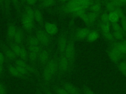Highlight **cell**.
<instances>
[{
    "label": "cell",
    "instance_id": "cell-9",
    "mask_svg": "<svg viewBox=\"0 0 126 94\" xmlns=\"http://www.w3.org/2000/svg\"><path fill=\"white\" fill-rule=\"evenodd\" d=\"M52 50L43 47L40 51L38 55V67L39 69L42 70L47 63L49 62L52 53Z\"/></svg>",
    "mask_w": 126,
    "mask_h": 94
},
{
    "label": "cell",
    "instance_id": "cell-25",
    "mask_svg": "<svg viewBox=\"0 0 126 94\" xmlns=\"http://www.w3.org/2000/svg\"><path fill=\"white\" fill-rule=\"evenodd\" d=\"M18 58H20L21 59H22L25 61L29 62L28 50L26 47L24 45L22 46L21 51H20V54H19Z\"/></svg>",
    "mask_w": 126,
    "mask_h": 94
},
{
    "label": "cell",
    "instance_id": "cell-48",
    "mask_svg": "<svg viewBox=\"0 0 126 94\" xmlns=\"http://www.w3.org/2000/svg\"><path fill=\"white\" fill-rule=\"evenodd\" d=\"M120 0L122 2V3L123 4H126V0Z\"/></svg>",
    "mask_w": 126,
    "mask_h": 94
},
{
    "label": "cell",
    "instance_id": "cell-20",
    "mask_svg": "<svg viewBox=\"0 0 126 94\" xmlns=\"http://www.w3.org/2000/svg\"><path fill=\"white\" fill-rule=\"evenodd\" d=\"M6 44L16 54L17 57H18L21 51L22 46L19 45L13 41H6Z\"/></svg>",
    "mask_w": 126,
    "mask_h": 94
},
{
    "label": "cell",
    "instance_id": "cell-6",
    "mask_svg": "<svg viewBox=\"0 0 126 94\" xmlns=\"http://www.w3.org/2000/svg\"><path fill=\"white\" fill-rule=\"evenodd\" d=\"M58 56V70L57 76L63 77L72 72L74 68L65 56L64 54Z\"/></svg>",
    "mask_w": 126,
    "mask_h": 94
},
{
    "label": "cell",
    "instance_id": "cell-16",
    "mask_svg": "<svg viewBox=\"0 0 126 94\" xmlns=\"http://www.w3.org/2000/svg\"><path fill=\"white\" fill-rule=\"evenodd\" d=\"M7 70L9 74L14 77L22 79H24L23 76L21 74L18 70H17L16 66L13 64L11 63H6Z\"/></svg>",
    "mask_w": 126,
    "mask_h": 94
},
{
    "label": "cell",
    "instance_id": "cell-18",
    "mask_svg": "<svg viewBox=\"0 0 126 94\" xmlns=\"http://www.w3.org/2000/svg\"><path fill=\"white\" fill-rule=\"evenodd\" d=\"M43 27L46 31L52 36L56 35L58 32V27L56 24L53 23L47 22L44 24Z\"/></svg>",
    "mask_w": 126,
    "mask_h": 94
},
{
    "label": "cell",
    "instance_id": "cell-12",
    "mask_svg": "<svg viewBox=\"0 0 126 94\" xmlns=\"http://www.w3.org/2000/svg\"><path fill=\"white\" fill-rule=\"evenodd\" d=\"M61 86L69 94H82V91L75 85L67 81H63Z\"/></svg>",
    "mask_w": 126,
    "mask_h": 94
},
{
    "label": "cell",
    "instance_id": "cell-29",
    "mask_svg": "<svg viewBox=\"0 0 126 94\" xmlns=\"http://www.w3.org/2000/svg\"><path fill=\"white\" fill-rule=\"evenodd\" d=\"M116 65L119 71L124 76H125V77H126V61H120Z\"/></svg>",
    "mask_w": 126,
    "mask_h": 94
},
{
    "label": "cell",
    "instance_id": "cell-41",
    "mask_svg": "<svg viewBox=\"0 0 126 94\" xmlns=\"http://www.w3.org/2000/svg\"><path fill=\"white\" fill-rule=\"evenodd\" d=\"M11 2L12 3L13 6L18 11H20V2L19 0H11Z\"/></svg>",
    "mask_w": 126,
    "mask_h": 94
},
{
    "label": "cell",
    "instance_id": "cell-13",
    "mask_svg": "<svg viewBox=\"0 0 126 94\" xmlns=\"http://www.w3.org/2000/svg\"><path fill=\"white\" fill-rule=\"evenodd\" d=\"M25 31L24 30L23 28L18 26L16 33L12 41L19 45H24V43L25 42L26 37Z\"/></svg>",
    "mask_w": 126,
    "mask_h": 94
},
{
    "label": "cell",
    "instance_id": "cell-15",
    "mask_svg": "<svg viewBox=\"0 0 126 94\" xmlns=\"http://www.w3.org/2000/svg\"><path fill=\"white\" fill-rule=\"evenodd\" d=\"M110 46L118 50L124 57L126 56V42L123 41L116 42L111 43Z\"/></svg>",
    "mask_w": 126,
    "mask_h": 94
},
{
    "label": "cell",
    "instance_id": "cell-4",
    "mask_svg": "<svg viewBox=\"0 0 126 94\" xmlns=\"http://www.w3.org/2000/svg\"><path fill=\"white\" fill-rule=\"evenodd\" d=\"M69 30L63 29L59 33L56 39V54L58 55L64 54L69 39Z\"/></svg>",
    "mask_w": 126,
    "mask_h": 94
},
{
    "label": "cell",
    "instance_id": "cell-17",
    "mask_svg": "<svg viewBox=\"0 0 126 94\" xmlns=\"http://www.w3.org/2000/svg\"><path fill=\"white\" fill-rule=\"evenodd\" d=\"M25 42L27 46H34L41 45L38 40L34 34H28L25 37Z\"/></svg>",
    "mask_w": 126,
    "mask_h": 94
},
{
    "label": "cell",
    "instance_id": "cell-23",
    "mask_svg": "<svg viewBox=\"0 0 126 94\" xmlns=\"http://www.w3.org/2000/svg\"><path fill=\"white\" fill-rule=\"evenodd\" d=\"M99 37V33L98 31L96 30H91L90 33H89L86 41L92 43L98 39Z\"/></svg>",
    "mask_w": 126,
    "mask_h": 94
},
{
    "label": "cell",
    "instance_id": "cell-40",
    "mask_svg": "<svg viewBox=\"0 0 126 94\" xmlns=\"http://www.w3.org/2000/svg\"><path fill=\"white\" fill-rule=\"evenodd\" d=\"M38 0H23V1L29 6H33L36 4Z\"/></svg>",
    "mask_w": 126,
    "mask_h": 94
},
{
    "label": "cell",
    "instance_id": "cell-24",
    "mask_svg": "<svg viewBox=\"0 0 126 94\" xmlns=\"http://www.w3.org/2000/svg\"><path fill=\"white\" fill-rule=\"evenodd\" d=\"M27 69L31 75H34L36 77H39L40 76V72L38 67H35L29 63Z\"/></svg>",
    "mask_w": 126,
    "mask_h": 94
},
{
    "label": "cell",
    "instance_id": "cell-7",
    "mask_svg": "<svg viewBox=\"0 0 126 94\" xmlns=\"http://www.w3.org/2000/svg\"><path fill=\"white\" fill-rule=\"evenodd\" d=\"M67 28L71 31L73 38L75 41L86 40L89 33L92 30L89 27L75 29L74 27L73 24H69Z\"/></svg>",
    "mask_w": 126,
    "mask_h": 94
},
{
    "label": "cell",
    "instance_id": "cell-30",
    "mask_svg": "<svg viewBox=\"0 0 126 94\" xmlns=\"http://www.w3.org/2000/svg\"><path fill=\"white\" fill-rule=\"evenodd\" d=\"M101 34L104 38L109 43L111 44L115 42V40L114 39L112 32L109 31L106 32H101Z\"/></svg>",
    "mask_w": 126,
    "mask_h": 94
},
{
    "label": "cell",
    "instance_id": "cell-32",
    "mask_svg": "<svg viewBox=\"0 0 126 94\" xmlns=\"http://www.w3.org/2000/svg\"><path fill=\"white\" fill-rule=\"evenodd\" d=\"M52 90L56 94H69L61 86H54L53 87Z\"/></svg>",
    "mask_w": 126,
    "mask_h": 94
},
{
    "label": "cell",
    "instance_id": "cell-50",
    "mask_svg": "<svg viewBox=\"0 0 126 94\" xmlns=\"http://www.w3.org/2000/svg\"><path fill=\"white\" fill-rule=\"evenodd\" d=\"M124 41H125L126 42V39H125V40H124Z\"/></svg>",
    "mask_w": 126,
    "mask_h": 94
},
{
    "label": "cell",
    "instance_id": "cell-44",
    "mask_svg": "<svg viewBox=\"0 0 126 94\" xmlns=\"http://www.w3.org/2000/svg\"><path fill=\"white\" fill-rule=\"evenodd\" d=\"M4 63H6V60L2 51L0 50V64L3 65Z\"/></svg>",
    "mask_w": 126,
    "mask_h": 94
},
{
    "label": "cell",
    "instance_id": "cell-51",
    "mask_svg": "<svg viewBox=\"0 0 126 94\" xmlns=\"http://www.w3.org/2000/svg\"></svg>",
    "mask_w": 126,
    "mask_h": 94
},
{
    "label": "cell",
    "instance_id": "cell-46",
    "mask_svg": "<svg viewBox=\"0 0 126 94\" xmlns=\"http://www.w3.org/2000/svg\"><path fill=\"white\" fill-rule=\"evenodd\" d=\"M58 0L60 2H67L68 1H69V0Z\"/></svg>",
    "mask_w": 126,
    "mask_h": 94
},
{
    "label": "cell",
    "instance_id": "cell-36",
    "mask_svg": "<svg viewBox=\"0 0 126 94\" xmlns=\"http://www.w3.org/2000/svg\"><path fill=\"white\" fill-rule=\"evenodd\" d=\"M99 20L100 22L101 23H110L109 19V16L108 13L107 12H102L99 17Z\"/></svg>",
    "mask_w": 126,
    "mask_h": 94
},
{
    "label": "cell",
    "instance_id": "cell-26",
    "mask_svg": "<svg viewBox=\"0 0 126 94\" xmlns=\"http://www.w3.org/2000/svg\"><path fill=\"white\" fill-rule=\"evenodd\" d=\"M90 11L99 14L101 11V4L98 1L93 2L89 8Z\"/></svg>",
    "mask_w": 126,
    "mask_h": 94
},
{
    "label": "cell",
    "instance_id": "cell-42",
    "mask_svg": "<svg viewBox=\"0 0 126 94\" xmlns=\"http://www.w3.org/2000/svg\"><path fill=\"white\" fill-rule=\"evenodd\" d=\"M0 94H7V91L4 84L0 82Z\"/></svg>",
    "mask_w": 126,
    "mask_h": 94
},
{
    "label": "cell",
    "instance_id": "cell-21",
    "mask_svg": "<svg viewBox=\"0 0 126 94\" xmlns=\"http://www.w3.org/2000/svg\"><path fill=\"white\" fill-rule=\"evenodd\" d=\"M28 53H29V63L30 64L35 67H38L37 63H38V58L39 55L29 50H28Z\"/></svg>",
    "mask_w": 126,
    "mask_h": 94
},
{
    "label": "cell",
    "instance_id": "cell-33",
    "mask_svg": "<svg viewBox=\"0 0 126 94\" xmlns=\"http://www.w3.org/2000/svg\"><path fill=\"white\" fill-rule=\"evenodd\" d=\"M40 5L45 8L53 6L56 3V0H40Z\"/></svg>",
    "mask_w": 126,
    "mask_h": 94
},
{
    "label": "cell",
    "instance_id": "cell-27",
    "mask_svg": "<svg viewBox=\"0 0 126 94\" xmlns=\"http://www.w3.org/2000/svg\"><path fill=\"white\" fill-rule=\"evenodd\" d=\"M87 15H88V20L89 22L90 27H91L93 24H94V23L96 21L98 18V14L90 11V12L87 13Z\"/></svg>",
    "mask_w": 126,
    "mask_h": 94
},
{
    "label": "cell",
    "instance_id": "cell-14",
    "mask_svg": "<svg viewBox=\"0 0 126 94\" xmlns=\"http://www.w3.org/2000/svg\"><path fill=\"white\" fill-rule=\"evenodd\" d=\"M18 26L14 23L9 24L6 32V41H12L16 33Z\"/></svg>",
    "mask_w": 126,
    "mask_h": 94
},
{
    "label": "cell",
    "instance_id": "cell-47",
    "mask_svg": "<svg viewBox=\"0 0 126 94\" xmlns=\"http://www.w3.org/2000/svg\"><path fill=\"white\" fill-rule=\"evenodd\" d=\"M36 94H43V93L41 91H40L39 90H38Z\"/></svg>",
    "mask_w": 126,
    "mask_h": 94
},
{
    "label": "cell",
    "instance_id": "cell-2",
    "mask_svg": "<svg viewBox=\"0 0 126 94\" xmlns=\"http://www.w3.org/2000/svg\"><path fill=\"white\" fill-rule=\"evenodd\" d=\"M58 70V56L56 53H53L51 58L42 69V78L43 84L47 85L54 80L57 76Z\"/></svg>",
    "mask_w": 126,
    "mask_h": 94
},
{
    "label": "cell",
    "instance_id": "cell-43",
    "mask_svg": "<svg viewBox=\"0 0 126 94\" xmlns=\"http://www.w3.org/2000/svg\"><path fill=\"white\" fill-rule=\"evenodd\" d=\"M83 90V92L84 94H95L91 89H90L89 88L85 87L83 88L82 89Z\"/></svg>",
    "mask_w": 126,
    "mask_h": 94
},
{
    "label": "cell",
    "instance_id": "cell-22",
    "mask_svg": "<svg viewBox=\"0 0 126 94\" xmlns=\"http://www.w3.org/2000/svg\"><path fill=\"white\" fill-rule=\"evenodd\" d=\"M112 33L114 36L115 41L120 42L123 41L126 38V36L123 32L122 29L118 30L112 31Z\"/></svg>",
    "mask_w": 126,
    "mask_h": 94
},
{
    "label": "cell",
    "instance_id": "cell-37",
    "mask_svg": "<svg viewBox=\"0 0 126 94\" xmlns=\"http://www.w3.org/2000/svg\"><path fill=\"white\" fill-rule=\"evenodd\" d=\"M120 19V22H121L120 25H121V28L126 36V17L125 16Z\"/></svg>",
    "mask_w": 126,
    "mask_h": 94
},
{
    "label": "cell",
    "instance_id": "cell-31",
    "mask_svg": "<svg viewBox=\"0 0 126 94\" xmlns=\"http://www.w3.org/2000/svg\"><path fill=\"white\" fill-rule=\"evenodd\" d=\"M109 19L110 23H118L120 19V17L114 11L109 12L108 13Z\"/></svg>",
    "mask_w": 126,
    "mask_h": 94
},
{
    "label": "cell",
    "instance_id": "cell-10",
    "mask_svg": "<svg viewBox=\"0 0 126 94\" xmlns=\"http://www.w3.org/2000/svg\"><path fill=\"white\" fill-rule=\"evenodd\" d=\"M21 22L23 28L28 34L32 33L35 29L34 21L33 19L26 15L24 13L21 15Z\"/></svg>",
    "mask_w": 126,
    "mask_h": 94
},
{
    "label": "cell",
    "instance_id": "cell-45",
    "mask_svg": "<svg viewBox=\"0 0 126 94\" xmlns=\"http://www.w3.org/2000/svg\"><path fill=\"white\" fill-rule=\"evenodd\" d=\"M4 72V68L3 65L0 64V78L2 77L3 76Z\"/></svg>",
    "mask_w": 126,
    "mask_h": 94
},
{
    "label": "cell",
    "instance_id": "cell-8",
    "mask_svg": "<svg viewBox=\"0 0 126 94\" xmlns=\"http://www.w3.org/2000/svg\"><path fill=\"white\" fill-rule=\"evenodd\" d=\"M0 50L4 55L6 63L13 64L14 61L18 58L7 44H5L1 41H0Z\"/></svg>",
    "mask_w": 126,
    "mask_h": 94
},
{
    "label": "cell",
    "instance_id": "cell-34",
    "mask_svg": "<svg viewBox=\"0 0 126 94\" xmlns=\"http://www.w3.org/2000/svg\"><path fill=\"white\" fill-rule=\"evenodd\" d=\"M118 8L111 0L107 1L105 3V8L109 12L114 11Z\"/></svg>",
    "mask_w": 126,
    "mask_h": 94
},
{
    "label": "cell",
    "instance_id": "cell-49",
    "mask_svg": "<svg viewBox=\"0 0 126 94\" xmlns=\"http://www.w3.org/2000/svg\"><path fill=\"white\" fill-rule=\"evenodd\" d=\"M3 3V0H0V5H2Z\"/></svg>",
    "mask_w": 126,
    "mask_h": 94
},
{
    "label": "cell",
    "instance_id": "cell-5",
    "mask_svg": "<svg viewBox=\"0 0 126 94\" xmlns=\"http://www.w3.org/2000/svg\"><path fill=\"white\" fill-rule=\"evenodd\" d=\"M68 30L69 33V39L64 52V55L68 59L71 66L74 68L76 58V48L75 45V41L73 38L71 31L69 29Z\"/></svg>",
    "mask_w": 126,
    "mask_h": 94
},
{
    "label": "cell",
    "instance_id": "cell-38",
    "mask_svg": "<svg viewBox=\"0 0 126 94\" xmlns=\"http://www.w3.org/2000/svg\"><path fill=\"white\" fill-rule=\"evenodd\" d=\"M42 90L43 91V94H56L54 92L51 91L46 86V85L43 84L41 85Z\"/></svg>",
    "mask_w": 126,
    "mask_h": 94
},
{
    "label": "cell",
    "instance_id": "cell-1",
    "mask_svg": "<svg viewBox=\"0 0 126 94\" xmlns=\"http://www.w3.org/2000/svg\"><path fill=\"white\" fill-rule=\"evenodd\" d=\"M93 3V0H69L62 5L60 11L64 15H74L79 11H86Z\"/></svg>",
    "mask_w": 126,
    "mask_h": 94
},
{
    "label": "cell",
    "instance_id": "cell-35",
    "mask_svg": "<svg viewBox=\"0 0 126 94\" xmlns=\"http://www.w3.org/2000/svg\"><path fill=\"white\" fill-rule=\"evenodd\" d=\"M26 15L34 20V9L32 8L31 6L28 5L25 8L24 12Z\"/></svg>",
    "mask_w": 126,
    "mask_h": 94
},
{
    "label": "cell",
    "instance_id": "cell-19",
    "mask_svg": "<svg viewBox=\"0 0 126 94\" xmlns=\"http://www.w3.org/2000/svg\"><path fill=\"white\" fill-rule=\"evenodd\" d=\"M43 15L42 11L39 9H34V21H35L38 25L43 27L44 22Z\"/></svg>",
    "mask_w": 126,
    "mask_h": 94
},
{
    "label": "cell",
    "instance_id": "cell-11",
    "mask_svg": "<svg viewBox=\"0 0 126 94\" xmlns=\"http://www.w3.org/2000/svg\"><path fill=\"white\" fill-rule=\"evenodd\" d=\"M108 55L112 62L116 64L121 61L124 57L118 50L111 46L108 49Z\"/></svg>",
    "mask_w": 126,
    "mask_h": 94
},
{
    "label": "cell",
    "instance_id": "cell-28",
    "mask_svg": "<svg viewBox=\"0 0 126 94\" xmlns=\"http://www.w3.org/2000/svg\"><path fill=\"white\" fill-rule=\"evenodd\" d=\"M98 26L101 32H106L111 31V27L110 23H104L99 22Z\"/></svg>",
    "mask_w": 126,
    "mask_h": 94
},
{
    "label": "cell",
    "instance_id": "cell-39",
    "mask_svg": "<svg viewBox=\"0 0 126 94\" xmlns=\"http://www.w3.org/2000/svg\"><path fill=\"white\" fill-rule=\"evenodd\" d=\"M114 12H115L118 15V16H119L120 17V19L126 16H125V13L124 12V11L121 9V8H117L115 11Z\"/></svg>",
    "mask_w": 126,
    "mask_h": 94
},
{
    "label": "cell",
    "instance_id": "cell-3",
    "mask_svg": "<svg viewBox=\"0 0 126 94\" xmlns=\"http://www.w3.org/2000/svg\"><path fill=\"white\" fill-rule=\"evenodd\" d=\"M33 32L42 46L52 50L55 42L53 36L48 33L43 27L39 25L35 27Z\"/></svg>",
    "mask_w": 126,
    "mask_h": 94
}]
</instances>
